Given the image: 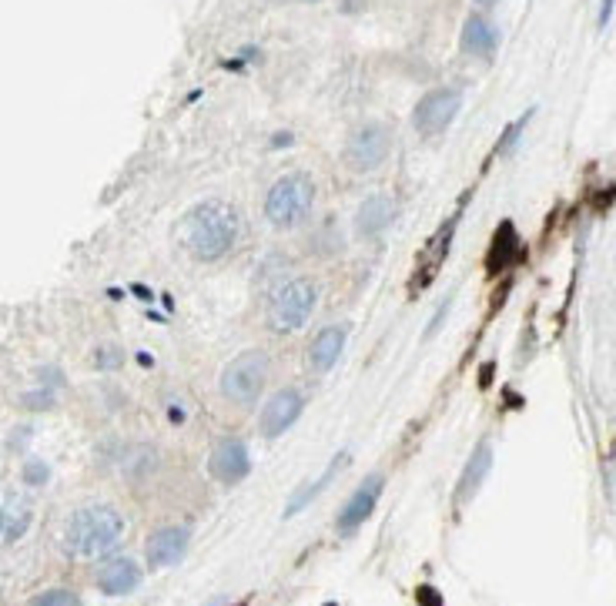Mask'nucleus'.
Listing matches in <instances>:
<instances>
[{"label": "nucleus", "mask_w": 616, "mask_h": 606, "mask_svg": "<svg viewBox=\"0 0 616 606\" xmlns=\"http://www.w3.org/2000/svg\"><path fill=\"white\" fill-rule=\"evenodd\" d=\"M349 463V452H339V456H332L329 459V466H325V473L319 476V479H312V483H305L302 489H298V493L292 496V503H288V509H285V519H292V516H298L302 513V509L308 506V503H315V499H319L325 489H329V483L335 476L342 473V466Z\"/></svg>", "instance_id": "6ab92c4d"}, {"label": "nucleus", "mask_w": 616, "mask_h": 606, "mask_svg": "<svg viewBox=\"0 0 616 606\" xmlns=\"http://www.w3.org/2000/svg\"><path fill=\"white\" fill-rule=\"evenodd\" d=\"M141 566L128 560V556H118V560H108L94 573V583L104 596H128L141 586Z\"/></svg>", "instance_id": "4468645a"}, {"label": "nucleus", "mask_w": 616, "mask_h": 606, "mask_svg": "<svg viewBox=\"0 0 616 606\" xmlns=\"http://www.w3.org/2000/svg\"><path fill=\"white\" fill-rule=\"evenodd\" d=\"M31 606H81V596L74 590H47L41 596H34Z\"/></svg>", "instance_id": "4be33fe9"}, {"label": "nucleus", "mask_w": 616, "mask_h": 606, "mask_svg": "<svg viewBox=\"0 0 616 606\" xmlns=\"http://www.w3.org/2000/svg\"><path fill=\"white\" fill-rule=\"evenodd\" d=\"M124 516L108 503L81 506L67 516L64 526V553L74 560H104L121 546L124 540Z\"/></svg>", "instance_id": "f03ea898"}, {"label": "nucleus", "mask_w": 616, "mask_h": 606, "mask_svg": "<svg viewBox=\"0 0 616 606\" xmlns=\"http://www.w3.org/2000/svg\"><path fill=\"white\" fill-rule=\"evenodd\" d=\"M24 406H31V409H51L54 406V392L51 389H41V392H31V396H24Z\"/></svg>", "instance_id": "393cba45"}, {"label": "nucleus", "mask_w": 616, "mask_h": 606, "mask_svg": "<svg viewBox=\"0 0 616 606\" xmlns=\"http://www.w3.org/2000/svg\"><path fill=\"white\" fill-rule=\"evenodd\" d=\"M462 111V91L459 88H432L419 98V104L412 108V128L422 138H439L452 128V121Z\"/></svg>", "instance_id": "0eeeda50"}, {"label": "nucleus", "mask_w": 616, "mask_h": 606, "mask_svg": "<svg viewBox=\"0 0 616 606\" xmlns=\"http://www.w3.org/2000/svg\"><path fill=\"white\" fill-rule=\"evenodd\" d=\"M272 379V355L265 349H245L231 359L218 375V392L228 406L252 409Z\"/></svg>", "instance_id": "20e7f679"}, {"label": "nucleus", "mask_w": 616, "mask_h": 606, "mask_svg": "<svg viewBox=\"0 0 616 606\" xmlns=\"http://www.w3.org/2000/svg\"><path fill=\"white\" fill-rule=\"evenodd\" d=\"M476 4H479V7H496L499 0H476Z\"/></svg>", "instance_id": "bb28decb"}, {"label": "nucleus", "mask_w": 616, "mask_h": 606, "mask_svg": "<svg viewBox=\"0 0 616 606\" xmlns=\"http://www.w3.org/2000/svg\"><path fill=\"white\" fill-rule=\"evenodd\" d=\"M305 402H308L305 392L298 386H285V389L272 392L262 412H258V432H262V439H282L285 432L302 419Z\"/></svg>", "instance_id": "6e6552de"}, {"label": "nucleus", "mask_w": 616, "mask_h": 606, "mask_svg": "<svg viewBox=\"0 0 616 606\" xmlns=\"http://www.w3.org/2000/svg\"><path fill=\"white\" fill-rule=\"evenodd\" d=\"M349 332H352L349 322H335V325H325V329L315 332V339L308 342V352H305L308 369H312L315 375L332 372L335 362L342 359L345 345H349Z\"/></svg>", "instance_id": "ddd939ff"}, {"label": "nucleus", "mask_w": 616, "mask_h": 606, "mask_svg": "<svg viewBox=\"0 0 616 606\" xmlns=\"http://www.w3.org/2000/svg\"><path fill=\"white\" fill-rule=\"evenodd\" d=\"M208 473L218 479L221 486H238L252 473V456H248V442L238 436H225L215 442L208 456Z\"/></svg>", "instance_id": "9d476101"}, {"label": "nucleus", "mask_w": 616, "mask_h": 606, "mask_svg": "<svg viewBox=\"0 0 616 606\" xmlns=\"http://www.w3.org/2000/svg\"><path fill=\"white\" fill-rule=\"evenodd\" d=\"M312 208H315V181L308 171H288L265 195V218L278 232L298 228L312 215Z\"/></svg>", "instance_id": "39448f33"}, {"label": "nucleus", "mask_w": 616, "mask_h": 606, "mask_svg": "<svg viewBox=\"0 0 616 606\" xmlns=\"http://www.w3.org/2000/svg\"><path fill=\"white\" fill-rule=\"evenodd\" d=\"M489 469H493V446L483 439L479 446L473 449V456L466 459V469H462V476H459V486H456V503H469L476 493H479V486L486 483V476H489Z\"/></svg>", "instance_id": "dca6fc26"}, {"label": "nucleus", "mask_w": 616, "mask_h": 606, "mask_svg": "<svg viewBox=\"0 0 616 606\" xmlns=\"http://www.w3.org/2000/svg\"><path fill=\"white\" fill-rule=\"evenodd\" d=\"M242 238V215L221 198H205L181 218V245L201 265H215L235 252Z\"/></svg>", "instance_id": "f257e3e1"}, {"label": "nucleus", "mask_w": 616, "mask_h": 606, "mask_svg": "<svg viewBox=\"0 0 616 606\" xmlns=\"http://www.w3.org/2000/svg\"><path fill=\"white\" fill-rule=\"evenodd\" d=\"M315 309H319V282L312 275H288L268 298L265 325L275 335H295L305 329Z\"/></svg>", "instance_id": "7ed1b4c3"}, {"label": "nucleus", "mask_w": 616, "mask_h": 606, "mask_svg": "<svg viewBox=\"0 0 616 606\" xmlns=\"http://www.w3.org/2000/svg\"><path fill=\"white\" fill-rule=\"evenodd\" d=\"M459 44H462V54H469V57H489L499 47V31H496V24L489 21L486 14H469L466 17V24H462V37H459Z\"/></svg>", "instance_id": "2eb2a0df"}, {"label": "nucleus", "mask_w": 616, "mask_h": 606, "mask_svg": "<svg viewBox=\"0 0 616 606\" xmlns=\"http://www.w3.org/2000/svg\"><path fill=\"white\" fill-rule=\"evenodd\" d=\"M21 476H24L27 486L37 489V486H44L47 479H51V469H47V463H41V459H31V463H24Z\"/></svg>", "instance_id": "5701e85b"}, {"label": "nucleus", "mask_w": 616, "mask_h": 606, "mask_svg": "<svg viewBox=\"0 0 616 606\" xmlns=\"http://www.w3.org/2000/svg\"><path fill=\"white\" fill-rule=\"evenodd\" d=\"M526 258V248L519 242L513 221H503L493 235V245H489V272H503V268L523 262Z\"/></svg>", "instance_id": "f3484780"}, {"label": "nucleus", "mask_w": 616, "mask_h": 606, "mask_svg": "<svg viewBox=\"0 0 616 606\" xmlns=\"http://www.w3.org/2000/svg\"><path fill=\"white\" fill-rule=\"evenodd\" d=\"M529 118H533V111H526L523 118L509 124V128H506V134H503V141H499V155H509V151L516 148V138H519V134H523V128H526V124H529Z\"/></svg>", "instance_id": "b1692460"}, {"label": "nucleus", "mask_w": 616, "mask_h": 606, "mask_svg": "<svg viewBox=\"0 0 616 606\" xmlns=\"http://www.w3.org/2000/svg\"><path fill=\"white\" fill-rule=\"evenodd\" d=\"M191 546V526L188 523H168L161 529H154L148 536V546H144V560H148V570H165V566H175L185 560Z\"/></svg>", "instance_id": "9b49d317"}, {"label": "nucleus", "mask_w": 616, "mask_h": 606, "mask_svg": "<svg viewBox=\"0 0 616 606\" xmlns=\"http://www.w3.org/2000/svg\"><path fill=\"white\" fill-rule=\"evenodd\" d=\"M613 4H616V0H603V4H600V21H596L600 27L610 24V17H613Z\"/></svg>", "instance_id": "a878e982"}, {"label": "nucleus", "mask_w": 616, "mask_h": 606, "mask_svg": "<svg viewBox=\"0 0 616 606\" xmlns=\"http://www.w3.org/2000/svg\"><path fill=\"white\" fill-rule=\"evenodd\" d=\"M91 365L101 372H111V369H121L124 365V352L118 345H98V349L91 352Z\"/></svg>", "instance_id": "412c9836"}, {"label": "nucleus", "mask_w": 616, "mask_h": 606, "mask_svg": "<svg viewBox=\"0 0 616 606\" xmlns=\"http://www.w3.org/2000/svg\"><path fill=\"white\" fill-rule=\"evenodd\" d=\"M325 606H335V603H325Z\"/></svg>", "instance_id": "cd10ccee"}, {"label": "nucleus", "mask_w": 616, "mask_h": 606, "mask_svg": "<svg viewBox=\"0 0 616 606\" xmlns=\"http://www.w3.org/2000/svg\"><path fill=\"white\" fill-rule=\"evenodd\" d=\"M389 155H392V131L382 121H365L345 138L342 161L352 175H369V171L382 168Z\"/></svg>", "instance_id": "423d86ee"}, {"label": "nucleus", "mask_w": 616, "mask_h": 606, "mask_svg": "<svg viewBox=\"0 0 616 606\" xmlns=\"http://www.w3.org/2000/svg\"><path fill=\"white\" fill-rule=\"evenodd\" d=\"M114 466L121 469L124 476L131 479H144L158 469V449L144 446V442H131V446H121L118 456H114Z\"/></svg>", "instance_id": "aec40b11"}, {"label": "nucleus", "mask_w": 616, "mask_h": 606, "mask_svg": "<svg viewBox=\"0 0 616 606\" xmlns=\"http://www.w3.org/2000/svg\"><path fill=\"white\" fill-rule=\"evenodd\" d=\"M385 493V476L382 473H372L365 476L359 486H355V493L345 499V506L339 509V519H335V533L339 536H352L355 529H362L369 523V516L375 513V506H379V499Z\"/></svg>", "instance_id": "1a4fd4ad"}, {"label": "nucleus", "mask_w": 616, "mask_h": 606, "mask_svg": "<svg viewBox=\"0 0 616 606\" xmlns=\"http://www.w3.org/2000/svg\"><path fill=\"white\" fill-rule=\"evenodd\" d=\"M399 218V201L389 195V191H375L359 205L355 211V238L362 242H375L379 235L389 232Z\"/></svg>", "instance_id": "f8f14e48"}, {"label": "nucleus", "mask_w": 616, "mask_h": 606, "mask_svg": "<svg viewBox=\"0 0 616 606\" xmlns=\"http://www.w3.org/2000/svg\"><path fill=\"white\" fill-rule=\"evenodd\" d=\"M31 519H34L31 499H24V496L4 499V506H0V543L21 540L27 529H31Z\"/></svg>", "instance_id": "a211bd4d"}]
</instances>
